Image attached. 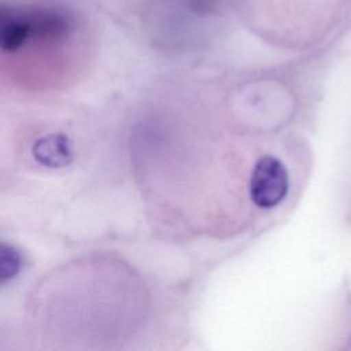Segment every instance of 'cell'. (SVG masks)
Instances as JSON below:
<instances>
[{
    "mask_svg": "<svg viewBox=\"0 0 351 351\" xmlns=\"http://www.w3.org/2000/svg\"><path fill=\"white\" fill-rule=\"evenodd\" d=\"M289 176L284 163L276 156L258 159L250 178V197L259 208H273L287 196Z\"/></svg>",
    "mask_w": 351,
    "mask_h": 351,
    "instance_id": "cell-1",
    "label": "cell"
},
{
    "mask_svg": "<svg viewBox=\"0 0 351 351\" xmlns=\"http://www.w3.org/2000/svg\"><path fill=\"white\" fill-rule=\"evenodd\" d=\"M34 159L47 167H63L73 160V147L62 133H51L38 138L32 148Z\"/></svg>",
    "mask_w": 351,
    "mask_h": 351,
    "instance_id": "cell-2",
    "label": "cell"
},
{
    "mask_svg": "<svg viewBox=\"0 0 351 351\" xmlns=\"http://www.w3.org/2000/svg\"><path fill=\"white\" fill-rule=\"evenodd\" d=\"M21 259L19 254L10 245L3 244L1 245V254H0V276L1 281H7L12 278L16 271L19 270Z\"/></svg>",
    "mask_w": 351,
    "mask_h": 351,
    "instance_id": "cell-3",
    "label": "cell"
}]
</instances>
